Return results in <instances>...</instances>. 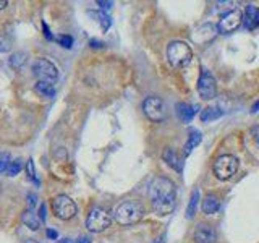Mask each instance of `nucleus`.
<instances>
[{
	"instance_id": "31",
	"label": "nucleus",
	"mask_w": 259,
	"mask_h": 243,
	"mask_svg": "<svg viewBox=\"0 0 259 243\" xmlns=\"http://www.w3.org/2000/svg\"><path fill=\"white\" fill-rule=\"evenodd\" d=\"M97 5H101L102 10H109V8L113 5V2H102V0H99V2H97Z\"/></svg>"
},
{
	"instance_id": "28",
	"label": "nucleus",
	"mask_w": 259,
	"mask_h": 243,
	"mask_svg": "<svg viewBox=\"0 0 259 243\" xmlns=\"http://www.w3.org/2000/svg\"><path fill=\"white\" fill-rule=\"evenodd\" d=\"M8 49H10V46H8V40L4 36H0V52H7Z\"/></svg>"
},
{
	"instance_id": "18",
	"label": "nucleus",
	"mask_w": 259,
	"mask_h": 243,
	"mask_svg": "<svg viewBox=\"0 0 259 243\" xmlns=\"http://www.w3.org/2000/svg\"><path fill=\"white\" fill-rule=\"evenodd\" d=\"M36 91L39 94H42L44 97H49V99L55 96L54 83H47V81H37V83H36Z\"/></svg>"
},
{
	"instance_id": "15",
	"label": "nucleus",
	"mask_w": 259,
	"mask_h": 243,
	"mask_svg": "<svg viewBox=\"0 0 259 243\" xmlns=\"http://www.w3.org/2000/svg\"><path fill=\"white\" fill-rule=\"evenodd\" d=\"M202 213L204 214H215L221 209V199L215 194H206V198L202 199Z\"/></svg>"
},
{
	"instance_id": "5",
	"label": "nucleus",
	"mask_w": 259,
	"mask_h": 243,
	"mask_svg": "<svg viewBox=\"0 0 259 243\" xmlns=\"http://www.w3.org/2000/svg\"><path fill=\"white\" fill-rule=\"evenodd\" d=\"M52 211L55 217L62 221H70L76 214V205L68 194H57L52 199Z\"/></svg>"
},
{
	"instance_id": "34",
	"label": "nucleus",
	"mask_w": 259,
	"mask_h": 243,
	"mask_svg": "<svg viewBox=\"0 0 259 243\" xmlns=\"http://www.w3.org/2000/svg\"><path fill=\"white\" fill-rule=\"evenodd\" d=\"M7 5H8L7 0H0V10H2V8H5Z\"/></svg>"
},
{
	"instance_id": "25",
	"label": "nucleus",
	"mask_w": 259,
	"mask_h": 243,
	"mask_svg": "<svg viewBox=\"0 0 259 243\" xmlns=\"http://www.w3.org/2000/svg\"><path fill=\"white\" fill-rule=\"evenodd\" d=\"M20 172H21V160L20 159L12 160L10 167H8V170H7V175L8 177H15V175H18Z\"/></svg>"
},
{
	"instance_id": "27",
	"label": "nucleus",
	"mask_w": 259,
	"mask_h": 243,
	"mask_svg": "<svg viewBox=\"0 0 259 243\" xmlns=\"http://www.w3.org/2000/svg\"><path fill=\"white\" fill-rule=\"evenodd\" d=\"M36 205H37V196H36L34 193H29L28 194V209L32 211V209L36 208Z\"/></svg>"
},
{
	"instance_id": "12",
	"label": "nucleus",
	"mask_w": 259,
	"mask_h": 243,
	"mask_svg": "<svg viewBox=\"0 0 259 243\" xmlns=\"http://www.w3.org/2000/svg\"><path fill=\"white\" fill-rule=\"evenodd\" d=\"M243 24L245 28L253 31L259 26V7L256 5H248L243 13Z\"/></svg>"
},
{
	"instance_id": "37",
	"label": "nucleus",
	"mask_w": 259,
	"mask_h": 243,
	"mask_svg": "<svg viewBox=\"0 0 259 243\" xmlns=\"http://www.w3.org/2000/svg\"><path fill=\"white\" fill-rule=\"evenodd\" d=\"M24 243H39V241H37V240H34V238H28Z\"/></svg>"
},
{
	"instance_id": "26",
	"label": "nucleus",
	"mask_w": 259,
	"mask_h": 243,
	"mask_svg": "<svg viewBox=\"0 0 259 243\" xmlns=\"http://www.w3.org/2000/svg\"><path fill=\"white\" fill-rule=\"evenodd\" d=\"M55 40L65 49H70L73 46V37L71 36H59V37H55Z\"/></svg>"
},
{
	"instance_id": "33",
	"label": "nucleus",
	"mask_w": 259,
	"mask_h": 243,
	"mask_svg": "<svg viewBox=\"0 0 259 243\" xmlns=\"http://www.w3.org/2000/svg\"><path fill=\"white\" fill-rule=\"evenodd\" d=\"M76 243H91V238H89V237H79Z\"/></svg>"
},
{
	"instance_id": "8",
	"label": "nucleus",
	"mask_w": 259,
	"mask_h": 243,
	"mask_svg": "<svg viewBox=\"0 0 259 243\" xmlns=\"http://www.w3.org/2000/svg\"><path fill=\"white\" fill-rule=\"evenodd\" d=\"M32 75L37 81H47V83H55L59 78V68L47 59H37L32 63Z\"/></svg>"
},
{
	"instance_id": "7",
	"label": "nucleus",
	"mask_w": 259,
	"mask_h": 243,
	"mask_svg": "<svg viewBox=\"0 0 259 243\" xmlns=\"http://www.w3.org/2000/svg\"><path fill=\"white\" fill-rule=\"evenodd\" d=\"M143 112L151 122H162L167 118V105L156 96H151L143 102Z\"/></svg>"
},
{
	"instance_id": "13",
	"label": "nucleus",
	"mask_w": 259,
	"mask_h": 243,
	"mask_svg": "<svg viewBox=\"0 0 259 243\" xmlns=\"http://www.w3.org/2000/svg\"><path fill=\"white\" fill-rule=\"evenodd\" d=\"M162 159H164V162H167V164L172 167L174 170H177L178 174L183 172V159L178 156V152L172 148H165L164 152H162Z\"/></svg>"
},
{
	"instance_id": "24",
	"label": "nucleus",
	"mask_w": 259,
	"mask_h": 243,
	"mask_svg": "<svg viewBox=\"0 0 259 243\" xmlns=\"http://www.w3.org/2000/svg\"><path fill=\"white\" fill-rule=\"evenodd\" d=\"M26 175L32 183L39 185V180L36 178V170H34V162H32V159H28V162H26Z\"/></svg>"
},
{
	"instance_id": "23",
	"label": "nucleus",
	"mask_w": 259,
	"mask_h": 243,
	"mask_svg": "<svg viewBox=\"0 0 259 243\" xmlns=\"http://www.w3.org/2000/svg\"><path fill=\"white\" fill-rule=\"evenodd\" d=\"M12 164V157L8 152H0V174H7L8 167Z\"/></svg>"
},
{
	"instance_id": "11",
	"label": "nucleus",
	"mask_w": 259,
	"mask_h": 243,
	"mask_svg": "<svg viewBox=\"0 0 259 243\" xmlns=\"http://www.w3.org/2000/svg\"><path fill=\"white\" fill-rule=\"evenodd\" d=\"M217 232L212 225L209 224H199L194 230V241L196 243H215Z\"/></svg>"
},
{
	"instance_id": "2",
	"label": "nucleus",
	"mask_w": 259,
	"mask_h": 243,
	"mask_svg": "<svg viewBox=\"0 0 259 243\" xmlns=\"http://www.w3.org/2000/svg\"><path fill=\"white\" fill-rule=\"evenodd\" d=\"M144 216V206L140 201H123L115 208L113 217L120 225H133L136 222H140Z\"/></svg>"
},
{
	"instance_id": "4",
	"label": "nucleus",
	"mask_w": 259,
	"mask_h": 243,
	"mask_svg": "<svg viewBox=\"0 0 259 243\" xmlns=\"http://www.w3.org/2000/svg\"><path fill=\"white\" fill-rule=\"evenodd\" d=\"M212 170H214V175L219 178V180H222V182L230 180L238 170V159L235 156H232V154H224V156L217 157L214 160Z\"/></svg>"
},
{
	"instance_id": "3",
	"label": "nucleus",
	"mask_w": 259,
	"mask_h": 243,
	"mask_svg": "<svg viewBox=\"0 0 259 243\" xmlns=\"http://www.w3.org/2000/svg\"><path fill=\"white\" fill-rule=\"evenodd\" d=\"M167 57L168 62L172 63V67L180 68L190 63V60L193 59V51L183 40H174L167 47Z\"/></svg>"
},
{
	"instance_id": "29",
	"label": "nucleus",
	"mask_w": 259,
	"mask_h": 243,
	"mask_svg": "<svg viewBox=\"0 0 259 243\" xmlns=\"http://www.w3.org/2000/svg\"><path fill=\"white\" fill-rule=\"evenodd\" d=\"M42 28H44V36H46V39H47V40H54V36L51 34V31H49V28H47V24H46V23H42Z\"/></svg>"
},
{
	"instance_id": "14",
	"label": "nucleus",
	"mask_w": 259,
	"mask_h": 243,
	"mask_svg": "<svg viewBox=\"0 0 259 243\" xmlns=\"http://www.w3.org/2000/svg\"><path fill=\"white\" fill-rule=\"evenodd\" d=\"M175 112H177V117L180 118L182 122H185V124H190V122L193 120L194 113H196V110H194L193 105L186 104V102H178L177 107H175Z\"/></svg>"
},
{
	"instance_id": "17",
	"label": "nucleus",
	"mask_w": 259,
	"mask_h": 243,
	"mask_svg": "<svg viewBox=\"0 0 259 243\" xmlns=\"http://www.w3.org/2000/svg\"><path fill=\"white\" fill-rule=\"evenodd\" d=\"M202 141V136L198 130H190V136H188V141L185 144V156L191 154V151L196 148V146Z\"/></svg>"
},
{
	"instance_id": "10",
	"label": "nucleus",
	"mask_w": 259,
	"mask_h": 243,
	"mask_svg": "<svg viewBox=\"0 0 259 243\" xmlns=\"http://www.w3.org/2000/svg\"><path fill=\"white\" fill-rule=\"evenodd\" d=\"M241 23H243V12L238 10V8H233V10L222 15L217 29L224 32V34H229V32L237 31L241 26Z\"/></svg>"
},
{
	"instance_id": "9",
	"label": "nucleus",
	"mask_w": 259,
	"mask_h": 243,
	"mask_svg": "<svg viewBox=\"0 0 259 243\" xmlns=\"http://www.w3.org/2000/svg\"><path fill=\"white\" fill-rule=\"evenodd\" d=\"M198 93L204 101H210L217 96V81L209 70H202L198 79Z\"/></svg>"
},
{
	"instance_id": "16",
	"label": "nucleus",
	"mask_w": 259,
	"mask_h": 243,
	"mask_svg": "<svg viewBox=\"0 0 259 243\" xmlns=\"http://www.w3.org/2000/svg\"><path fill=\"white\" fill-rule=\"evenodd\" d=\"M21 221L26 224V227H29L31 230H37L40 227V219L37 214H34V211H29V209L24 211L21 214Z\"/></svg>"
},
{
	"instance_id": "32",
	"label": "nucleus",
	"mask_w": 259,
	"mask_h": 243,
	"mask_svg": "<svg viewBox=\"0 0 259 243\" xmlns=\"http://www.w3.org/2000/svg\"><path fill=\"white\" fill-rule=\"evenodd\" d=\"M39 219H40V222H44V221H46V206H44V205L40 206V211H39Z\"/></svg>"
},
{
	"instance_id": "36",
	"label": "nucleus",
	"mask_w": 259,
	"mask_h": 243,
	"mask_svg": "<svg viewBox=\"0 0 259 243\" xmlns=\"http://www.w3.org/2000/svg\"><path fill=\"white\" fill-rule=\"evenodd\" d=\"M55 243H71L68 238H62V240H59V241H55Z\"/></svg>"
},
{
	"instance_id": "6",
	"label": "nucleus",
	"mask_w": 259,
	"mask_h": 243,
	"mask_svg": "<svg viewBox=\"0 0 259 243\" xmlns=\"http://www.w3.org/2000/svg\"><path fill=\"white\" fill-rule=\"evenodd\" d=\"M110 224H112V217L107 211L102 208H94L86 219L88 230H91L94 233H101L104 230H107Z\"/></svg>"
},
{
	"instance_id": "22",
	"label": "nucleus",
	"mask_w": 259,
	"mask_h": 243,
	"mask_svg": "<svg viewBox=\"0 0 259 243\" xmlns=\"http://www.w3.org/2000/svg\"><path fill=\"white\" fill-rule=\"evenodd\" d=\"M24 60H26V55H24L23 52H15L10 57V67H13L15 70H20L23 67Z\"/></svg>"
},
{
	"instance_id": "20",
	"label": "nucleus",
	"mask_w": 259,
	"mask_h": 243,
	"mask_svg": "<svg viewBox=\"0 0 259 243\" xmlns=\"http://www.w3.org/2000/svg\"><path fill=\"white\" fill-rule=\"evenodd\" d=\"M198 201H199V191H198V190H194V191L191 193L190 205H188V208H186V217H188V219H193L194 213H196Z\"/></svg>"
},
{
	"instance_id": "30",
	"label": "nucleus",
	"mask_w": 259,
	"mask_h": 243,
	"mask_svg": "<svg viewBox=\"0 0 259 243\" xmlns=\"http://www.w3.org/2000/svg\"><path fill=\"white\" fill-rule=\"evenodd\" d=\"M46 235L51 240H57V237H59V233H57L55 230H52V229H47V232H46Z\"/></svg>"
},
{
	"instance_id": "38",
	"label": "nucleus",
	"mask_w": 259,
	"mask_h": 243,
	"mask_svg": "<svg viewBox=\"0 0 259 243\" xmlns=\"http://www.w3.org/2000/svg\"><path fill=\"white\" fill-rule=\"evenodd\" d=\"M257 110H259V102L253 105V112H257Z\"/></svg>"
},
{
	"instance_id": "35",
	"label": "nucleus",
	"mask_w": 259,
	"mask_h": 243,
	"mask_svg": "<svg viewBox=\"0 0 259 243\" xmlns=\"http://www.w3.org/2000/svg\"><path fill=\"white\" fill-rule=\"evenodd\" d=\"M91 44H93V47H102V44L97 43V40H91Z\"/></svg>"
},
{
	"instance_id": "1",
	"label": "nucleus",
	"mask_w": 259,
	"mask_h": 243,
	"mask_svg": "<svg viewBox=\"0 0 259 243\" xmlns=\"http://www.w3.org/2000/svg\"><path fill=\"white\" fill-rule=\"evenodd\" d=\"M149 196H151L152 209L159 216H167L175 209L177 190L175 185L168 178L164 177L156 178L149 186Z\"/></svg>"
},
{
	"instance_id": "21",
	"label": "nucleus",
	"mask_w": 259,
	"mask_h": 243,
	"mask_svg": "<svg viewBox=\"0 0 259 243\" xmlns=\"http://www.w3.org/2000/svg\"><path fill=\"white\" fill-rule=\"evenodd\" d=\"M93 16H96L97 21L101 23V28L102 31H107L110 28V24H112V20H110V16L105 13V12H91Z\"/></svg>"
},
{
	"instance_id": "19",
	"label": "nucleus",
	"mask_w": 259,
	"mask_h": 243,
	"mask_svg": "<svg viewBox=\"0 0 259 243\" xmlns=\"http://www.w3.org/2000/svg\"><path fill=\"white\" fill-rule=\"evenodd\" d=\"M222 115H224V112L219 107H206L201 112V120L202 122H212V120L221 118Z\"/></svg>"
}]
</instances>
